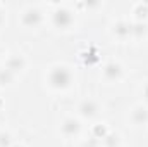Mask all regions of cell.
Wrapping results in <instances>:
<instances>
[{"instance_id":"7","label":"cell","mask_w":148,"mask_h":147,"mask_svg":"<svg viewBox=\"0 0 148 147\" xmlns=\"http://www.w3.org/2000/svg\"><path fill=\"white\" fill-rule=\"evenodd\" d=\"M131 118H133V121L136 125H147L148 123V109L143 107V106H138V107H134Z\"/></svg>"},{"instance_id":"12","label":"cell","mask_w":148,"mask_h":147,"mask_svg":"<svg viewBox=\"0 0 148 147\" xmlns=\"http://www.w3.org/2000/svg\"><path fill=\"white\" fill-rule=\"evenodd\" d=\"M12 80H14V73H12V71H9L7 68L0 69V85H7V83H10Z\"/></svg>"},{"instance_id":"8","label":"cell","mask_w":148,"mask_h":147,"mask_svg":"<svg viewBox=\"0 0 148 147\" xmlns=\"http://www.w3.org/2000/svg\"><path fill=\"white\" fill-rule=\"evenodd\" d=\"M24 59L21 57V55H12V57H9L7 59V64H5V68L9 69V71H12V73H17V71H21L23 68H24Z\"/></svg>"},{"instance_id":"11","label":"cell","mask_w":148,"mask_h":147,"mask_svg":"<svg viewBox=\"0 0 148 147\" xmlns=\"http://www.w3.org/2000/svg\"><path fill=\"white\" fill-rule=\"evenodd\" d=\"M131 31H133V37L140 38L147 33V24L143 21H138V23H131Z\"/></svg>"},{"instance_id":"17","label":"cell","mask_w":148,"mask_h":147,"mask_svg":"<svg viewBox=\"0 0 148 147\" xmlns=\"http://www.w3.org/2000/svg\"><path fill=\"white\" fill-rule=\"evenodd\" d=\"M83 147H100V140L95 139V137H91V139H88V140L83 144Z\"/></svg>"},{"instance_id":"2","label":"cell","mask_w":148,"mask_h":147,"mask_svg":"<svg viewBox=\"0 0 148 147\" xmlns=\"http://www.w3.org/2000/svg\"><path fill=\"white\" fill-rule=\"evenodd\" d=\"M52 19H53V24H55L57 28H60V30L69 28V26L74 23L73 12H71L69 9H66V7H59V9L53 12Z\"/></svg>"},{"instance_id":"10","label":"cell","mask_w":148,"mask_h":147,"mask_svg":"<svg viewBox=\"0 0 148 147\" xmlns=\"http://www.w3.org/2000/svg\"><path fill=\"white\" fill-rule=\"evenodd\" d=\"M81 59H83L86 64H95V62L100 61V55H98V50H97L95 47H90L88 50L81 52Z\"/></svg>"},{"instance_id":"4","label":"cell","mask_w":148,"mask_h":147,"mask_svg":"<svg viewBox=\"0 0 148 147\" xmlns=\"http://www.w3.org/2000/svg\"><path fill=\"white\" fill-rule=\"evenodd\" d=\"M103 76H105L109 81H117V80H121V76H122V68H121V64L115 62V61L107 62V64L103 66Z\"/></svg>"},{"instance_id":"6","label":"cell","mask_w":148,"mask_h":147,"mask_svg":"<svg viewBox=\"0 0 148 147\" xmlns=\"http://www.w3.org/2000/svg\"><path fill=\"white\" fill-rule=\"evenodd\" d=\"M79 130H81V125H79L77 119H74V118H67V119H64V123H62V133H64V135H67V137H74V135L79 133Z\"/></svg>"},{"instance_id":"18","label":"cell","mask_w":148,"mask_h":147,"mask_svg":"<svg viewBox=\"0 0 148 147\" xmlns=\"http://www.w3.org/2000/svg\"><path fill=\"white\" fill-rule=\"evenodd\" d=\"M143 92H145V97H147V101H148V85L145 87V90H143Z\"/></svg>"},{"instance_id":"21","label":"cell","mask_w":148,"mask_h":147,"mask_svg":"<svg viewBox=\"0 0 148 147\" xmlns=\"http://www.w3.org/2000/svg\"><path fill=\"white\" fill-rule=\"evenodd\" d=\"M0 24H2V12H0Z\"/></svg>"},{"instance_id":"20","label":"cell","mask_w":148,"mask_h":147,"mask_svg":"<svg viewBox=\"0 0 148 147\" xmlns=\"http://www.w3.org/2000/svg\"><path fill=\"white\" fill-rule=\"evenodd\" d=\"M10 147H23V146H19V144H16V146H10Z\"/></svg>"},{"instance_id":"16","label":"cell","mask_w":148,"mask_h":147,"mask_svg":"<svg viewBox=\"0 0 148 147\" xmlns=\"http://www.w3.org/2000/svg\"><path fill=\"white\" fill-rule=\"evenodd\" d=\"M0 147H10V137L7 133H0Z\"/></svg>"},{"instance_id":"13","label":"cell","mask_w":148,"mask_h":147,"mask_svg":"<svg viewBox=\"0 0 148 147\" xmlns=\"http://www.w3.org/2000/svg\"><path fill=\"white\" fill-rule=\"evenodd\" d=\"M107 133H109V132H107L105 125H97V126H93V137H95V139H98V140L102 139V140H103V139L107 137Z\"/></svg>"},{"instance_id":"5","label":"cell","mask_w":148,"mask_h":147,"mask_svg":"<svg viewBox=\"0 0 148 147\" xmlns=\"http://www.w3.org/2000/svg\"><path fill=\"white\" fill-rule=\"evenodd\" d=\"M98 111V104L93 101V99H84L81 104H79V112L84 116V118H93Z\"/></svg>"},{"instance_id":"9","label":"cell","mask_w":148,"mask_h":147,"mask_svg":"<svg viewBox=\"0 0 148 147\" xmlns=\"http://www.w3.org/2000/svg\"><path fill=\"white\" fill-rule=\"evenodd\" d=\"M114 33L119 38H127L129 35H133V31H131V23L119 21V23L114 26Z\"/></svg>"},{"instance_id":"19","label":"cell","mask_w":148,"mask_h":147,"mask_svg":"<svg viewBox=\"0 0 148 147\" xmlns=\"http://www.w3.org/2000/svg\"><path fill=\"white\" fill-rule=\"evenodd\" d=\"M2 106H3V101H2V99H0V107H2Z\"/></svg>"},{"instance_id":"3","label":"cell","mask_w":148,"mask_h":147,"mask_svg":"<svg viewBox=\"0 0 148 147\" xmlns=\"http://www.w3.org/2000/svg\"><path fill=\"white\" fill-rule=\"evenodd\" d=\"M41 23V12L36 7H28L24 12H23V24L29 26V28H35Z\"/></svg>"},{"instance_id":"15","label":"cell","mask_w":148,"mask_h":147,"mask_svg":"<svg viewBox=\"0 0 148 147\" xmlns=\"http://www.w3.org/2000/svg\"><path fill=\"white\" fill-rule=\"evenodd\" d=\"M105 147H119V137L115 133H107V137L102 140Z\"/></svg>"},{"instance_id":"14","label":"cell","mask_w":148,"mask_h":147,"mask_svg":"<svg viewBox=\"0 0 148 147\" xmlns=\"http://www.w3.org/2000/svg\"><path fill=\"white\" fill-rule=\"evenodd\" d=\"M134 14L138 16L140 21L145 19V17L148 16V3H138V5L134 7Z\"/></svg>"},{"instance_id":"1","label":"cell","mask_w":148,"mask_h":147,"mask_svg":"<svg viewBox=\"0 0 148 147\" xmlns=\"http://www.w3.org/2000/svg\"><path fill=\"white\" fill-rule=\"evenodd\" d=\"M48 83L50 87L57 88V90H64L73 83V73L69 68L66 66H55L50 69L48 73Z\"/></svg>"}]
</instances>
